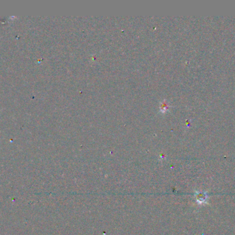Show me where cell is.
<instances>
[{"mask_svg": "<svg viewBox=\"0 0 235 235\" xmlns=\"http://www.w3.org/2000/svg\"><path fill=\"white\" fill-rule=\"evenodd\" d=\"M197 197V201L199 204H204V203H206L207 200H208V194L207 192H198L197 195L196 196Z\"/></svg>", "mask_w": 235, "mask_h": 235, "instance_id": "cell-1", "label": "cell"}]
</instances>
